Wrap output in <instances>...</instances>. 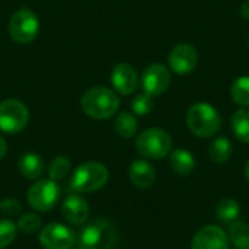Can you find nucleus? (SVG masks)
Masks as SVG:
<instances>
[{
	"label": "nucleus",
	"instance_id": "10",
	"mask_svg": "<svg viewBox=\"0 0 249 249\" xmlns=\"http://www.w3.org/2000/svg\"><path fill=\"white\" fill-rule=\"evenodd\" d=\"M168 63L174 73L181 76L190 74L198 63V53L191 44L181 42L171 50L168 55Z\"/></svg>",
	"mask_w": 249,
	"mask_h": 249
},
{
	"label": "nucleus",
	"instance_id": "21",
	"mask_svg": "<svg viewBox=\"0 0 249 249\" xmlns=\"http://www.w3.org/2000/svg\"><path fill=\"white\" fill-rule=\"evenodd\" d=\"M241 214V206L233 198H223L216 206V216L225 223H232Z\"/></svg>",
	"mask_w": 249,
	"mask_h": 249
},
{
	"label": "nucleus",
	"instance_id": "7",
	"mask_svg": "<svg viewBox=\"0 0 249 249\" xmlns=\"http://www.w3.org/2000/svg\"><path fill=\"white\" fill-rule=\"evenodd\" d=\"M29 121L26 105L18 99H6L0 102V130L6 134L20 133Z\"/></svg>",
	"mask_w": 249,
	"mask_h": 249
},
{
	"label": "nucleus",
	"instance_id": "18",
	"mask_svg": "<svg viewBox=\"0 0 249 249\" xmlns=\"http://www.w3.org/2000/svg\"><path fill=\"white\" fill-rule=\"evenodd\" d=\"M137 127H139V124H137L136 117L128 111L120 112L117 120H115V124H114L115 133L123 139L133 137L136 134V131H137Z\"/></svg>",
	"mask_w": 249,
	"mask_h": 249
},
{
	"label": "nucleus",
	"instance_id": "30",
	"mask_svg": "<svg viewBox=\"0 0 249 249\" xmlns=\"http://www.w3.org/2000/svg\"><path fill=\"white\" fill-rule=\"evenodd\" d=\"M6 153H7V143H6V140L0 136V160L6 156Z\"/></svg>",
	"mask_w": 249,
	"mask_h": 249
},
{
	"label": "nucleus",
	"instance_id": "4",
	"mask_svg": "<svg viewBox=\"0 0 249 249\" xmlns=\"http://www.w3.org/2000/svg\"><path fill=\"white\" fill-rule=\"evenodd\" d=\"M108 169L99 162H86L74 169L70 187L76 193H92L102 188L108 181Z\"/></svg>",
	"mask_w": 249,
	"mask_h": 249
},
{
	"label": "nucleus",
	"instance_id": "3",
	"mask_svg": "<svg viewBox=\"0 0 249 249\" xmlns=\"http://www.w3.org/2000/svg\"><path fill=\"white\" fill-rule=\"evenodd\" d=\"M79 245L82 249H115L118 245V232L112 222L96 219L82 229Z\"/></svg>",
	"mask_w": 249,
	"mask_h": 249
},
{
	"label": "nucleus",
	"instance_id": "29",
	"mask_svg": "<svg viewBox=\"0 0 249 249\" xmlns=\"http://www.w3.org/2000/svg\"><path fill=\"white\" fill-rule=\"evenodd\" d=\"M239 13H241V16H242L244 19L249 20V0L244 1V3L241 4V7H239Z\"/></svg>",
	"mask_w": 249,
	"mask_h": 249
},
{
	"label": "nucleus",
	"instance_id": "31",
	"mask_svg": "<svg viewBox=\"0 0 249 249\" xmlns=\"http://www.w3.org/2000/svg\"><path fill=\"white\" fill-rule=\"evenodd\" d=\"M245 175H247V178H248L249 181V159L248 162H247V166H245Z\"/></svg>",
	"mask_w": 249,
	"mask_h": 249
},
{
	"label": "nucleus",
	"instance_id": "22",
	"mask_svg": "<svg viewBox=\"0 0 249 249\" xmlns=\"http://www.w3.org/2000/svg\"><path fill=\"white\" fill-rule=\"evenodd\" d=\"M229 239L236 249H249V225L235 220L229 228Z\"/></svg>",
	"mask_w": 249,
	"mask_h": 249
},
{
	"label": "nucleus",
	"instance_id": "5",
	"mask_svg": "<svg viewBox=\"0 0 249 249\" xmlns=\"http://www.w3.org/2000/svg\"><path fill=\"white\" fill-rule=\"evenodd\" d=\"M137 152L149 159H163L172 149V137L162 128H147L136 140Z\"/></svg>",
	"mask_w": 249,
	"mask_h": 249
},
{
	"label": "nucleus",
	"instance_id": "28",
	"mask_svg": "<svg viewBox=\"0 0 249 249\" xmlns=\"http://www.w3.org/2000/svg\"><path fill=\"white\" fill-rule=\"evenodd\" d=\"M0 209L1 212L6 214V216H16L19 212H20V204L18 200L15 198H6L1 204H0Z\"/></svg>",
	"mask_w": 249,
	"mask_h": 249
},
{
	"label": "nucleus",
	"instance_id": "26",
	"mask_svg": "<svg viewBox=\"0 0 249 249\" xmlns=\"http://www.w3.org/2000/svg\"><path fill=\"white\" fill-rule=\"evenodd\" d=\"M18 226L10 220H0V249L9 247L16 236Z\"/></svg>",
	"mask_w": 249,
	"mask_h": 249
},
{
	"label": "nucleus",
	"instance_id": "12",
	"mask_svg": "<svg viewBox=\"0 0 249 249\" xmlns=\"http://www.w3.org/2000/svg\"><path fill=\"white\" fill-rule=\"evenodd\" d=\"M191 249H229V239L222 228L209 225L196 233Z\"/></svg>",
	"mask_w": 249,
	"mask_h": 249
},
{
	"label": "nucleus",
	"instance_id": "20",
	"mask_svg": "<svg viewBox=\"0 0 249 249\" xmlns=\"http://www.w3.org/2000/svg\"><path fill=\"white\" fill-rule=\"evenodd\" d=\"M232 130L235 137L242 142L249 143V109H238L232 117Z\"/></svg>",
	"mask_w": 249,
	"mask_h": 249
},
{
	"label": "nucleus",
	"instance_id": "15",
	"mask_svg": "<svg viewBox=\"0 0 249 249\" xmlns=\"http://www.w3.org/2000/svg\"><path fill=\"white\" fill-rule=\"evenodd\" d=\"M128 175H130L131 182L137 188H142V190L152 187L156 179L155 168L146 160H134L130 166Z\"/></svg>",
	"mask_w": 249,
	"mask_h": 249
},
{
	"label": "nucleus",
	"instance_id": "11",
	"mask_svg": "<svg viewBox=\"0 0 249 249\" xmlns=\"http://www.w3.org/2000/svg\"><path fill=\"white\" fill-rule=\"evenodd\" d=\"M39 242L45 249H70L76 244V236L67 226L50 223L42 228Z\"/></svg>",
	"mask_w": 249,
	"mask_h": 249
},
{
	"label": "nucleus",
	"instance_id": "13",
	"mask_svg": "<svg viewBox=\"0 0 249 249\" xmlns=\"http://www.w3.org/2000/svg\"><path fill=\"white\" fill-rule=\"evenodd\" d=\"M114 89L121 95H131L139 86V76L136 69L128 63H120L114 67L111 74Z\"/></svg>",
	"mask_w": 249,
	"mask_h": 249
},
{
	"label": "nucleus",
	"instance_id": "6",
	"mask_svg": "<svg viewBox=\"0 0 249 249\" xmlns=\"http://www.w3.org/2000/svg\"><path fill=\"white\" fill-rule=\"evenodd\" d=\"M39 31L38 16L28 7H22L13 13L9 22V35L18 44L32 42Z\"/></svg>",
	"mask_w": 249,
	"mask_h": 249
},
{
	"label": "nucleus",
	"instance_id": "24",
	"mask_svg": "<svg viewBox=\"0 0 249 249\" xmlns=\"http://www.w3.org/2000/svg\"><path fill=\"white\" fill-rule=\"evenodd\" d=\"M71 169V163L66 156H55L48 166V174H50V179L53 181H61L64 179L69 172Z\"/></svg>",
	"mask_w": 249,
	"mask_h": 249
},
{
	"label": "nucleus",
	"instance_id": "16",
	"mask_svg": "<svg viewBox=\"0 0 249 249\" xmlns=\"http://www.w3.org/2000/svg\"><path fill=\"white\" fill-rule=\"evenodd\" d=\"M18 168H19V172L26 179H38L45 171L44 160L36 153H25V155H22L19 158Z\"/></svg>",
	"mask_w": 249,
	"mask_h": 249
},
{
	"label": "nucleus",
	"instance_id": "33",
	"mask_svg": "<svg viewBox=\"0 0 249 249\" xmlns=\"http://www.w3.org/2000/svg\"><path fill=\"white\" fill-rule=\"evenodd\" d=\"M79 249H82V248H79Z\"/></svg>",
	"mask_w": 249,
	"mask_h": 249
},
{
	"label": "nucleus",
	"instance_id": "19",
	"mask_svg": "<svg viewBox=\"0 0 249 249\" xmlns=\"http://www.w3.org/2000/svg\"><path fill=\"white\" fill-rule=\"evenodd\" d=\"M209 156L216 163H225L232 156V143L226 137H217L209 146Z\"/></svg>",
	"mask_w": 249,
	"mask_h": 249
},
{
	"label": "nucleus",
	"instance_id": "25",
	"mask_svg": "<svg viewBox=\"0 0 249 249\" xmlns=\"http://www.w3.org/2000/svg\"><path fill=\"white\" fill-rule=\"evenodd\" d=\"M131 109L139 117L147 115L153 109V96H150V95H147L144 92L143 93H139L131 101Z\"/></svg>",
	"mask_w": 249,
	"mask_h": 249
},
{
	"label": "nucleus",
	"instance_id": "8",
	"mask_svg": "<svg viewBox=\"0 0 249 249\" xmlns=\"http://www.w3.org/2000/svg\"><path fill=\"white\" fill-rule=\"evenodd\" d=\"M60 190L55 181L41 179L28 190V203L36 212H48L58 201Z\"/></svg>",
	"mask_w": 249,
	"mask_h": 249
},
{
	"label": "nucleus",
	"instance_id": "17",
	"mask_svg": "<svg viewBox=\"0 0 249 249\" xmlns=\"http://www.w3.org/2000/svg\"><path fill=\"white\" fill-rule=\"evenodd\" d=\"M169 163H171V168L175 174L178 175H182V177H187L190 175L194 168H196V159L194 156L185 150V149H177L171 153L169 156Z\"/></svg>",
	"mask_w": 249,
	"mask_h": 249
},
{
	"label": "nucleus",
	"instance_id": "2",
	"mask_svg": "<svg viewBox=\"0 0 249 249\" xmlns=\"http://www.w3.org/2000/svg\"><path fill=\"white\" fill-rule=\"evenodd\" d=\"M187 125L193 134L201 139L213 137L222 127V118L214 107L207 102H197L188 108Z\"/></svg>",
	"mask_w": 249,
	"mask_h": 249
},
{
	"label": "nucleus",
	"instance_id": "9",
	"mask_svg": "<svg viewBox=\"0 0 249 249\" xmlns=\"http://www.w3.org/2000/svg\"><path fill=\"white\" fill-rule=\"evenodd\" d=\"M140 82L144 93L150 96H160L171 85V71L166 66L155 63L143 70Z\"/></svg>",
	"mask_w": 249,
	"mask_h": 249
},
{
	"label": "nucleus",
	"instance_id": "14",
	"mask_svg": "<svg viewBox=\"0 0 249 249\" xmlns=\"http://www.w3.org/2000/svg\"><path fill=\"white\" fill-rule=\"evenodd\" d=\"M61 213H63V217L69 223L79 226V225H83L89 217V204L85 198L74 194L66 198Z\"/></svg>",
	"mask_w": 249,
	"mask_h": 249
},
{
	"label": "nucleus",
	"instance_id": "23",
	"mask_svg": "<svg viewBox=\"0 0 249 249\" xmlns=\"http://www.w3.org/2000/svg\"><path fill=\"white\" fill-rule=\"evenodd\" d=\"M231 95L235 104L241 107H249V76H241L232 83Z\"/></svg>",
	"mask_w": 249,
	"mask_h": 249
},
{
	"label": "nucleus",
	"instance_id": "27",
	"mask_svg": "<svg viewBox=\"0 0 249 249\" xmlns=\"http://www.w3.org/2000/svg\"><path fill=\"white\" fill-rule=\"evenodd\" d=\"M41 228V219L36 214L26 213L23 214L19 222H18V229L22 231L23 233H34Z\"/></svg>",
	"mask_w": 249,
	"mask_h": 249
},
{
	"label": "nucleus",
	"instance_id": "32",
	"mask_svg": "<svg viewBox=\"0 0 249 249\" xmlns=\"http://www.w3.org/2000/svg\"><path fill=\"white\" fill-rule=\"evenodd\" d=\"M248 47H249V35H248Z\"/></svg>",
	"mask_w": 249,
	"mask_h": 249
},
{
	"label": "nucleus",
	"instance_id": "1",
	"mask_svg": "<svg viewBox=\"0 0 249 249\" xmlns=\"http://www.w3.org/2000/svg\"><path fill=\"white\" fill-rule=\"evenodd\" d=\"M80 107L90 118L108 120L117 114L120 108V98L114 90L104 86H96L83 93Z\"/></svg>",
	"mask_w": 249,
	"mask_h": 249
}]
</instances>
